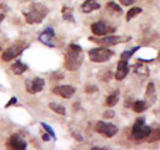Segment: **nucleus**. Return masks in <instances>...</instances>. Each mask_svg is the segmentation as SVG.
Instances as JSON below:
<instances>
[{"label": "nucleus", "instance_id": "1", "mask_svg": "<svg viewBox=\"0 0 160 150\" xmlns=\"http://www.w3.org/2000/svg\"><path fill=\"white\" fill-rule=\"evenodd\" d=\"M83 58L81 47L77 44H70L65 55V68L70 71H76L81 67Z\"/></svg>", "mask_w": 160, "mask_h": 150}, {"label": "nucleus", "instance_id": "2", "mask_svg": "<svg viewBox=\"0 0 160 150\" xmlns=\"http://www.w3.org/2000/svg\"><path fill=\"white\" fill-rule=\"evenodd\" d=\"M49 9L40 2H32L29 6V9L27 12H23L26 22L29 24L40 23L45 18Z\"/></svg>", "mask_w": 160, "mask_h": 150}, {"label": "nucleus", "instance_id": "3", "mask_svg": "<svg viewBox=\"0 0 160 150\" xmlns=\"http://www.w3.org/2000/svg\"><path fill=\"white\" fill-rule=\"evenodd\" d=\"M113 55V51L104 47L92 48L88 52L89 59L94 62H105L109 60Z\"/></svg>", "mask_w": 160, "mask_h": 150}, {"label": "nucleus", "instance_id": "4", "mask_svg": "<svg viewBox=\"0 0 160 150\" xmlns=\"http://www.w3.org/2000/svg\"><path fill=\"white\" fill-rule=\"evenodd\" d=\"M28 47H29V44L23 41H20L5 50L2 55V59L6 62H9L17 56H20Z\"/></svg>", "mask_w": 160, "mask_h": 150}, {"label": "nucleus", "instance_id": "5", "mask_svg": "<svg viewBox=\"0 0 160 150\" xmlns=\"http://www.w3.org/2000/svg\"><path fill=\"white\" fill-rule=\"evenodd\" d=\"M151 131V128L145 125V120L143 118H138L134 124L133 125L131 134L134 139L141 140L145 138H148Z\"/></svg>", "mask_w": 160, "mask_h": 150}, {"label": "nucleus", "instance_id": "6", "mask_svg": "<svg viewBox=\"0 0 160 150\" xmlns=\"http://www.w3.org/2000/svg\"><path fill=\"white\" fill-rule=\"evenodd\" d=\"M131 39L129 36H108L105 38H95V37H89L88 40L91 42H93L95 43L98 44V45H102L105 46H110V45H118V44L123 43V42H128Z\"/></svg>", "mask_w": 160, "mask_h": 150}, {"label": "nucleus", "instance_id": "7", "mask_svg": "<svg viewBox=\"0 0 160 150\" xmlns=\"http://www.w3.org/2000/svg\"><path fill=\"white\" fill-rule=\"evenodd\" d=\"M97 132L103 134L107 138H112L118 133V128L112 123H106L104 121H98L96 123Z\"/></svg>", "mask_w": 160, "mask_h": 150}, {"label": "nucleus", "instance_id": "8", "mask_svg": "<svg viewBox=\"0 0 160 150\" xmlns=\"http://www.w3.org/2000/svg\"><path fill=\"white\" fill-rule=\"evenodd\" d=\"M45 80L43 78L36 77V78H34L33 79L27 80L25 85H26L27 91L30 94L34 95V94H36L42 91L44 86H45Z\"/></svg>", "mask_w": 160, "mask_h": 150}, {"label": "nucleus", "instance_id": "9", "mask_svg": "<svg viewBox=\"0 0 160 150\" xmlns=\"http://www.w3.org/2000/svg\"><path fill=\"white\" fill-rule=\"evenodd\" d=\"M91 30H92V32L97 36L106 35L107 34L113 33L115 31V28L108 26L106 23L102 21H98L92 23L91 25Z\"/></svg>", "mask_w": 160, "mask_h": 150}, {"label": "nucleus", "instance_id": "10", "mask_svg": "<svg viewBox=\"0 0 160 150\" xmlns=\"http://www.w3.org/2000/svg\"><path fill=\"white\" fill-rule=\"evenodd\" d=\"M52 92L56 95L62 97L63 98H70L73 96L75 92V88L71 85H60L56 86L53 88Z\"/></svg>", "mask_w": 160, "mask_h": 150}, {"label": "nucleus", "instance_id": "11", "mask_svg": "<svg viewBox=\"0 0 160 150\" xmlns=\"http://www.w3.org/2000/svg\"><path fill=\"white\" fill-rule=\"evenodd\" d=\"M54 37V30L52 28H47L45 31H43L41 33V34L38 37V39L44 45L53 48V47H55V44H53L52 42V39Z\"/></svg>", "mask_w": 160, "mask_h": 150}, {"label": "nucleus", "instance_id": "12", "mask_svg": "<svg viewBox=\"0 0 160 150\" xmlns=\"http://www.w3.org/2000/svg\"><path fill=\"white\" fill-rule=\"evenodd\" d=\"M8 144L12 148L16 150H23L26 148L27 143L23 138L18 134H14L9 138Z\"/></svg>", "mask_w": 160, "mask_h": 150}, {"label": "nucleus", "instance_id": "13", "mask_svg": "<svg viewBox=\"0 0 160 150\" xmlns=\"http://www.w3.org/2000/svg\"><path fill=\"white\" fill-rule=\"evenodd\" d=\"M129 72L128 60L120 59L117 64V70L116 72L115 78L117 81H122L124 79Z\"/></svg>", "mask_w": 160, "mask_h": 150}, {"label": "nucleus", "instance_id": "14", "mask_svg": "<svg viewBox=\"0 0 160 150\" xmlns=\"http://www.w3.org/2000/svg\"><path fill=\"white\" fill-rule=\"evenodd\" d=\"M100 8V4L97 3L95 0H86L81 6V9L84 13H90L94 10Z\"/></svg>", "mask_w": 160, "mask_h": 150}, {"label": "nucleus", "instance_id": "15", "mask_svg": "<svg viewBox=\"0 0 160 150\" xmlns=\"http://www.w3.org/2000/svg\"><path fill=\"white\" fill-rule=\"evenodd\" d=\"M10 70H12V73L16 75H21L22 73H24L28 70V67L26 64L21 62V61L18 60L12 64L10 67Z\"/></svg>", "mask_w": 160, "mask_h": 150}, {"label": "nucleus", "instance_id": "16", "mask_svg": "<svg viewBox=\"0 0 160 150\" xmlns=\"http://www.w3.org/2000/svg\"><path fill=\"white\" fill-rule=\"evenodd\" d=\"M73 9L67 6H63L62 9V18L65 20L69 22H75L74 17L73 16Z\"/></svg>", "mask_w": 160, "mask_h": 150}, {"label": "nucleus", "instance_id": "17", "mask_svg": "<svg viewBox=\"0 0 160 150\" xmlns=\"http://www.w3.org/2000/svg\"><path fill=\"white\" fill-rule=\"evenodd\" d=\"M119 102V90L116 91L113 93H112L111 95H109V96L106 98V105L108 106H115L117 102Z\"/></svg>", "mask_w": 160, "mask_h": 150}, {"label": "nucleus", "instance_id": "18", "mask_svg": "<svg viewBox=\"0 0 160 150\" xmlns=\"http://www.w3.org/2000/svg\"><path fill=\"white\" fill-rule=\"evenodd\" d=\"M48 107H49L52 110L54 111L55 112L59 114V115H66V109L63 106H62V105H59L56 102H50L49 104H48Z\"/></svg>", "mask_w": 160, "mask_h": 150}, {"label": "nucleus", "instance_id": "19", "mask_svg": "<svg viewBox=\"0 0 160 150\" xmlns=\"http://www.w3.org/2000/svg\"><path fill=\"white\" fill-rule=\"evenodd\" d=\"M142 12V9L140 7H138V6H134L132 7L131 9H130L128 11L126 15V19L127 21H130L131 19H133L134 17H135L136 16H138V14H140Z\"/></svg>", "mask_w": 160, "mask_h": 150}, {"label": "nucleus", "instance_id": "20", "mask_svg": "<svg viewBox=\"0 0 160 150\" xmlns=\"http://www.w3.org/2000/svg\"><path fill=\"white\" fill-rule=\"evenodd\" d=\"M106 7L110 12H113V13L117 14V15H120L123 12V9H121V7L114 2H109L106 4Z\"/></svg>", "mask_w": 160, "mask_h": 150}, {"label": "nucleus", "instance_id": "21", "mask_svg": "<svg viewBox=\"0 0 160 150\" xmlns=\"http://www.w3.org/2000/svg\"><path fill=\"white\" fill-rule=\"evenodd\" d=\"M146 109V102L142 100H138L133 105V109L136 112H142Z\"/></svg>", "mask_w": 160, "mask_h": 150}, {"label": "nucleus", "instance_id": "22", "mask_svg": "<svg viewBox=\"0 0 160 150\" xmlns=\"http://www.w3.org/2000/svg\"><path fill=\"white\" fill-rule=\"evenodd\" d=\"M160 139V128H156V129L153 130L151 131L149 136H148V142L149 143L152 142H156V141L159 140Z\"/></svg>", "mask_w": 160, "mask_h": 150}, {"label": "nucleus", "instance_id": "23", "mask_svg": "<svg viewBox=\"0 0 160 150\" xmlns=\"http://www.w3.org/2000/svg\"><path fill=\"white\" fill-rule=\"evenodd\" d=\"M140 48V46L134 47V48H132L131 50H128V51H124L121 54V59H124V60H128L129 59H131V57L132 56V55H134V53L137 51L138 49Z\"/></svg>", "mask_w": 160, "mask_h": 150}, {"label": "nucleus", "instance_id": "24", "mask_svg": "<svg viewBox=\"0 0 160 150\" xmlns=\"http://www.w3.org/2000/svg\"><path fill=\"white\" fill-rule=\"evenodd\" d=\"M41 124L42 125V127H43L44 128H45V131L48 132V134H49L50 135L52 136V137L54 139H56V134H55L54 131H53L52 128H51V127L49 126V125H48L47 123H41Z\"/></svg>", "mask_w": 160, "mask_h": 150}, {"label": "nucleus", "instance_id": "25", "mask_svg": "<svg viewBox=\"0 0 160 150\" xmlns=\"http://www.w3.org/2000/svg\"><path fill=\"white\" fill-rule=\"evenodd\" d=\"M155 94V88L154 84L152 83H149L147 87V92L146 95L148 97H152V95Z\"/></svg>", "mask_w": 160, "mask_h": 150}, {"label": "nucleus", "instance_id": "26", "mask_svg": "<svg viewBox=\"0 0 160 150\" xmlns=\"http://www.w3.org/2000/svg\"><path fill=\"white\" fill-rule=\"evenodd\" d=\"M115 117V112L113 110H107L104 112L103 117L106 119H112Z\"/></svg>", "mask_w": 160, "mask_h": 150}, {"label": "nucleus", "instance_id": "27", "mask_svg": "<svg viewBox=\"0 0 160 150\" xmlns=\"http://www.w3.org/2000/svg\"><path fill=\"white\" fill-rule=\"evenodd\" d=\"M97 91H98V88L95 85L88 86L85 88V92H87L88 93H93V92H97Z\"/></svg>", "mask_w": 160, "mask_h": 150}, {"label": "nucleus", "instance_id": "28", "mask_svg": "<svg viewBox=\"0 0 160 150\" xmlns=\"http://www.w3.org/2000/svg\"><path fill=\"white\" fill-rule=\"evenodd\" d=\"M119 1H120V2L121 3L123 6H131V5H132L133 3L136 1V0H119Z\"/></svg>", "mask_w": 160, "mask_h": 150}, {"label": "nucleus", "instance_id": "29", "mask_svg": "<svg viewBox=\"0 0 160 150\" xmlns=\"http://www.w3.org/2000/svg\"><path fill=\"white\" fill-rule=\"evenodd\" d=\"M17 102V98H15V97H12V98H11L10 100H9V102H8L7 104H6V107H9V106H12V105L15 104V103Z\"/></svg>", "mask_w": 160, "mask_h": 150}, {"label": "nucleus", "instance_id": "30", "mask_svg": "<svg viewBox=\"0 0 160 150\" xmlns=\"http://www.w3.org/2000/svg\"><path fill=\"white\" fill-rule=\"evenodd\" d=\"M42 140L45 142H48L50 140V134H44L42 135Z\"/></svg>", "mask_w": 160, "mask_h": 150}, {"label": "nucleus", "instance_id": "31", "mask_svg": "<svg viewBox=\"0 0 160 150\" xmlns=\"http://www.w3.org/2000/svg\"><path fill=\"white\" fill-rule=\"evenodd\" d=\"M3 17H4V15H3V14H2V13H0V21L2 20Z\"/></svg>", "mask_w": 160, "mask_h": 150}, {"label": "nucleus", "instance_id": "32", "mask_svg": "<svg viewBox=\"0 0 160 150\" xmlns=\"http://www.w3.org/2000/svg\"><path fill=\"white\" fill-rule=\"evenodd\" d=\"M1 50H2V47L0 46V51H1Z\"/></svg>", "mask_w": 160, "mask_h": 150}]
</instances>
